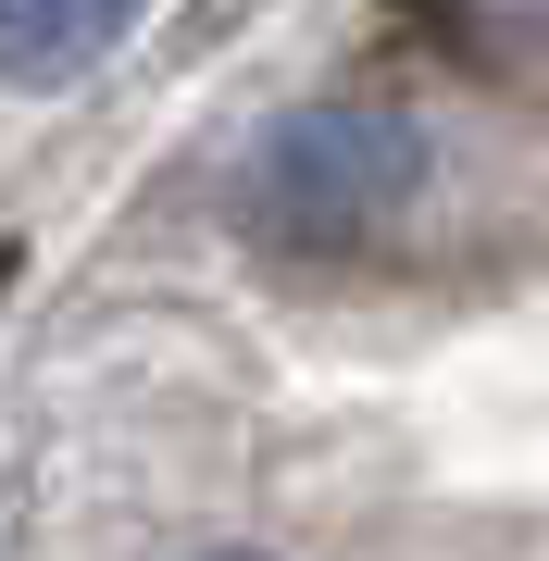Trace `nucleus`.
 I'll list each match as a JSON object with an SVG mask.
<instances>
[{
	"label": "nucleus",
	"instance_id": "1",
	"mask_svg": "<svg viewBox=\"0 0 549 561\" xmlns=\"http://www.w3.org/2000/svg\"><path fill=\"white\" fill-rule=\"evenodd\" d=\"M437 175V138L412 113H375V101H325V113H287L263 150H250L238 201L263 238L287 250H350L375 225H400Z\"/></svg>",
	"mask_w": 549,
	"mask_h": 561
},
{
	"label": "nucleus",
	"instance_id": "2",
	"mask_svg": "<svg viewBox=\"0 0 549 561\" xmlns=\"http://www.w3.org/2000/svg\"><path fill=\"white\" fill-rule=\"evenodd\" d=\"M150 0H0V88H76L125 50Z\"/></svg>",
	"mask_w": 549,
	"mask_h": 561
},
{
	"label": "nucleus",
	"instance_id": "3",
	"mask_svg": "<svg viewBox=\"0 0 549 561\" xmlns=\"http://www.w3.org/2000/svg\"><path fill=\"white\" fill-rule=\"evenodd\" d=\"M213 561H263V549H213Z\"/></svg>",
	"mask_w": 549,
	"mask_h": 561
}]
</instances>
